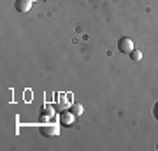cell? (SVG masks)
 <instances>
[{
    "mask_svg": "<svg viewBox=\"0 0 158 151\" xmlns=\"http://www.w3.org/2000/svg\"><path fill=\"white\" fill-rule=\"evenodd\" d=\"M32 6H34V0H16V4H14L16 11L19 12V14L28 12L30 9H32Z\"/></svg>",
    "mask_w": 158,
    "mask_h": 151,
    "instance_id": "3957f363",
    "label": "cell"
},
{
    "mask_svg": "<svg viewBox=\"0 0 158 151\" xmlns=\"http://www.w3.org/2000/svg\"><path fill=\"white\" fill-rule=\"evenodd\" d=\"M153 114H155V118L158 120V102L155 104V109H153Z\"/></svg>",
    "mask_w": 158,
    "mask_h": 151,
    "instance_id": "ba28073f",
    "label": "cell"
},
{
    "mask_svg": "<svg viewBox=\"0 0 158 151\" xmlns=\"http://www.w3.org/2000/svg\"><path fill=\"white\" fill-rule=\"evenodd\" d=\"M60 127L62 125L60 123H40V127H39V132L44 137H56L58 134H60Z\"/></svg>",
    "mask_w": 158,
    "mask_h": 151,
    "instance_id": "6da1fadb",
    "label": "cell"
},
{
    "mask_svg": "<svg viewBox=\"0 0 158 151\" xmlns=\"http://www.w3.org/2000/svg\"><path fill=\"white\" fill-rule=\"evenodd\" d=\"M69 111H70L74 116L77 118V116H81V114L85 112V107H83V104H77V102H74V104H70V109H69Z\"/></svg>",
    "mask_w": 158,
    "mask_h": 151,
    "instance_id": "8992f818",
    "label": "cell"
},
{
    "mask_svg": "<svg viewBox=\"0 0 158 151\" xmlns=\"http://www.w3.org/2000/svg\"><path fill=\"white\" fill-rule=\"evenodd\" d=\"M74 120H76V116H74L70 111L60 112V125H62V127H72V125H74Z\"/></svg>",
    "mask_w": 158,
    "mask_h": 151,
    "instance_id": "277c9868",
    "label": "cell"
},
{
    "mask_svg": "<svg viewBox=\"0 0 158 151\" xmlns=\"http://www.w3.org/2000/svg\"><path fill=\"white\" fill-rule=\"evenodd\" d=\"M156 149H158V144H156Z\"/></svg>",
    "mask_w": 158,
    "mask_h": 151,
    "instance_id": "9c48e42d",
    "label": "cell"
},
{
    "mask_svg": "<svg viewBox=\"0 0 158 151\" xmlns=\"http://www.w3.org/2000/svg\"><path fill=\"white\" fill-rule=\"evenodd\" d=\"M118 49H119V53H123V55H130L132 51L135 49V48H134V40L130 39V37H121V39L118 40Z\"/></svg>",
    "mask_w": 158,
    "mask_h": 151,
    "instance_id": "7a4b0ae2",
    "label": "cell"
},
{
    "mask_svg": "<svg viewBox=\"0 0 158 151\" xmlns=\"http://www.w3.org/2000/svg\"><path fill=\"white\" fill-rule=\"evenodd\" d=\"M130 58H132V60H134V62H139V60H141L142 58V53L139 49H134L132 51V53H130Z\"/></svg>",
    "mask_w": 158,
    "mask_h": 151,
    "instance_id": "52a82bcc",
    "label": "cell"
},
{
    "mask_svg": "<svg viewBox=\"0 0 158 151\" xmlns=\"http://www.w3.org/2000/svg\"><path fill=\"white\" fill-rule=\"evenodd\" d=\"M40 112H42V114H40V123H46V121H48V120L55 114V112H53V106H51V104H44Z\"/></svg>",
    "mask_w": 158,
    "mask_h": 151,
    "instance_id": "5b68a950",
    "label": "cell"
}]
</instances>
